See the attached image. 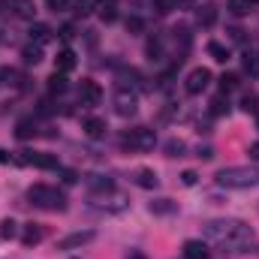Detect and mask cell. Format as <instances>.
<instances>
[{
  "instance_id": "obj_7",
  "label": "cell",
  "mask_w": 259,
  "mask_h": 259,
  "mask_svg": "<svg viewBox=\"0 0 259 259\" xmlns=\"http://www.w3.org/2000/svg\"><path fill=\"white\" fill-rule=\"evenodd\" d=\"M100 100H103V88L94 78H81V84H78V103L81 106H100Z\"/></svg>"
},
{
  "instance_id": "obj_18",
  "label": "cell",
  "mask_w": 259,
  "mask_h": 259,
  "mask_svg": "<svg viewBox=\"0 0 259 259\" xmlns=\"http://www.w3.org/2000/svg\"><path fill=\"white\" fill-rule=\"evenodd\" d=\"M75 66V55L64 49V52H58V58H55V72H69Z\"/></svg>"
},
{
  "instance_id": "obj_26",
  "label": "cell",
  "mask_w": 259,
  "mask_h": 259,
  "mask_svg": "<svg viewBox=\"0 0 259 259\" xmlns=\"http://www.w3.org/2000/svg\"><path fill=\"white\" fill-rule=\"evenodd\" d=\"M15 235H18V223H15V220H3V223H0V238L9 241V238H15Z\"/></svg>"
},
{
  "instance_id": "obj_40",
  "label": "cell",
  "mask_w": 259,
  "mask_h": 259,
  "mask_svg": "<svg viewBox=\"0 0 259 259\" xmlns=\"http://www.w3.org/2000/svg\"><path fill=\"white\" fill-rule=\"evenodd\" d=\"M0 163H15V157H12L9 151H3V148H0Z\"/></svg>"
},
{
  "instance_id": "obj_42",
  "label": "cell",
  "mask_w": 259,
  "mask_h": 259,
  "mask_svg": "<svg viewBox=\"0 0 259 259\" xmlns=\"http://www.w3.org/2000/svg\"><path fill=\"white\" fill-rule=\"evenodd\" d=\"M247 154H250V160H259V142L250 145V151H247Z\"/></svg>"
},
{
  "instance_id": "obj_29",
  "label": "cell",
  "mask_w": 259,
  "mask_h": 259,
  "mask_svg": "<svg viewBox=\"0 0 259 259\" xmlns=\"http://www.w3.org/2000/svg\"><path fill=\"white\" fill-rule=\"evenodd\" d=\"M229 12L232 15H247L250 12V3L247 0H229Z\"/></svg>"
},
{
  "instance_id": "obj_16",
  "label": "cell",
  "mask_w": 259,
  "mask_h": 259,
  "mask_svg": "<svg viewBox=\"0 0 259 259\" xmlns=\"http://www.w3.org/2000/svg\"><path fill=\"white\" fill-rule=\"evenodd\" d=\"M148 208H151V214H163L166 217V214H175L178 211V202H172V199H154Z\"/></svg>"
},
{
  "instance_id": "obj_17",
  "label": "cell",
  "mask_w": 259,
  "mask_h": 259,
  "mask_svg": "<svg viewBox=\"0 0 259 259\" xmlns=\"http://www.w3.org/2000/svg\"><path fill=\"white\" fill-rule=\"evenodd\" d=\"M184 256L187 259H208V244L205 241H187L184 244Z\"/></svg>"
},
{
  "instance_id": "obj_1",
  "label": "cell",
  "mask_w": 259,
  "mask_h": 259,
  "mask_svg": "<svg viewBox=\"0 0 259 259\" xmlns=\"http://www.w3.org/2000/svg\"><path fill=\"white\" fill-rule=\"evenodd\" d=\"M202 235H205V241L220 244V247H229V250H244V247L253 244V229H250L247 223L229 220V217H223V220H208V223L202 226Z\"/></svg>"
},
{
  "instance_id": "obj_28",
  "label": "cell",
  "mask_w": 259,
  "mask_h": 259,
  "mask_svg": "<svg viewBox=\"0 0 259 259\" xmlns=\"http://www.w3.org/2000/svg\"><path fill=\"white\" fill-rule=\"evenodd\" d=\"M220 88H223V94H226V91H235V88H238V75L223 72V75H220Z\"/></svg>"
},
{
  "instance_id": "obj_6",
  "label": "cell",
  "mask_w": 259,
  "mask_h": 259,
  "mask_svg": "<svg viewBox=\"0 0 259 259\" xmlns=\"http://www.w3.org/2000/svg\"><path fill=\"white\" fill-rule=\"evenodd\" d=\"M211 84V69H205V66H196V69H190V75L184 78V91L187 94H202L205 88Z\"/></svg>"
},
{
  "instance_id": "obj_32",
  "label": "cell",
  "mask_w": 259,
  "mask_h": 259,
  "mask_svg": "<svg viewBox=\"0 0 259 259\" xmlns=\"http://www.w3.org/2000/svg\"><path fill=\"white\" fill-rule=\"evenodd\" d=\"M69 9L75 15H88L91 12V0H69Z\"/></svg>"
},
{
  "instance_id": "obj_25",
  "label": "cell",
  "mask_w": 259,
  "mask_h": 259,
  "mask_svg": "<svg viewBox=\"0 0 259 259\" xmlns=\"http://www.w3.org/2000/svg\"><path fill=\"white\" fill-rule=\"evenodd\" d=\"M214 21H217V12H214V6H202V9H199V24L211 27Z\"/></svg>"
},
{
  "instance_id": "obj_15",
  "label": "cell",
  "mask_w": 259,
  "mask_h": 259,
  "mask_svg": "<svg viewBox=\"0 0 259 259\" xmlns=\"http://www.w3.org/2000/svg\"><path fill=\"white\" fill-rule=\"evenodd\" d=\"M49 39H52V27L49 24H30V42L46 46Z\"/></svg>"
},
{
  "instance_id": "obj_34",
  "label": "cell",
  "mask_w": 259,
  "mask_h": 259,
  "mask_svg": "<svg viewBox=\"0 0 259 259\" xmlns=\"http://www.w3.org/2000/svg\"><path fill=\"white\" fill-rule=\"evenodd\" d=\"M127 30L130 33H142V30H145V21H142L139 15H130L127 18Z\"/></svg>"
},
{
  "instance_id": "obj_2",
  "label": "cell",
  "mask_w": 259,
  "mask_h": 259,
  "mask_svg": "<svg viewBox=\"0 0 259 259\" xmlns=\"http://www.w3.org/2000/svg\"><path fill=\"white\" fill-rule=\"evenodd\" d=\"M217 184L226 190H247L259 184V169L253 166H226L217 172Z\"/></svg>"
},
{
  "instance_id": "obj_4",
  "label": "cell",
  "mask_w": 259,
  "mask_h": 259,
  "mask_svg": "<svg viewBox=\"0 0 259 259\" xmlns=\"http://www.w3.org/2000/svg\"><path fill=\"white\" fill-rule=\"evenodd\" d=\"M18 166H36V169H61L55 154H42V151H18L12 154Z\"/></svg>"
},
{
  "instance_id": "obj_12",
  "label": "cell",
  "mask_w": 259,
  "mask_h": 259,
  "mask_svg": "<svg viewBox=\"0 0 259 259\" xmlns=\"http://www.w3.org/2000/svg\"><path fill=\"white\" fill-rule=\"evenodd\" d=\"M133 181H136L139 187H145V190H154V187L160 184V178H157V172H154V169H136Z\"/></svg>"
},
{
  "instance_id": "obj_33",
  "label": "cell",
  "mask_w": 259,
  "mask_h": 259,
  "mask_svg": "<svg viewBox=\"0 0 259 259\" xmlns=\"http://www.w3.org/2000/svg\"><path fill=\"white\" fill-rule=\"evenodd\" d=\"M178 6V0H154V9L160 12V15H166V12H172Z\"/></svg>"
},
{
  "instance_id": "obj_5",
  "label": "cell",
  "mask_w": 259,
  "mask_h": 259,
  "mask_svg": "<svg viewBox=\"0 0 259 259\" xmlns=\"http://www.w3.org/2000/svg\"><path fill=\"white\" fill-rule=\"evenodd\" d=\"M124 145L133 148V151H151L157 145V136H154V130H148V127H133L124 133Z\"/></svg>"
},
{
  "instance_id": "obj_14",
  "label": "cell",
  "mask_w": 259,
  "mask_h": 259,
  "mask_svg": "<svg viewBox=\"0 0 259 259\" xmlns=\"http://www.w3.org/2000/svg\"><path fill=\"white\" fill-rule=\"evenodd\" d=\"M84 136H91V139H103L106 136V121L103 118H84Z\"/></svg>"
},
{
  "instance_id": "obj_8",
  "label": "cell",
  "mask_w": 259,
  "mask_h": 259,
  "mask_svg": "<svg viewBox=\"0 0 259 259\" xmlns=\"http://www.w3.org/2000/svg\"><path fill=\"white\" fill-rule=\"evenodd\" d=\"M112 103H115V112H118L121 118H133L136 109H139V100H136V94H130V91H118Z\"/></svg>"
},
{
  "instance_id": "obj_11",
  "label": "cell",
  "mask_w": 259,
  "mask_h": 259,
  "mask_svg": "<svg viewBox=\"0 0 259 259\" xmlns=\"http://www.w3.org/2000/svg\"><path fill=\"white\" fill-rule=\"evenodd\" d=\"M42 238H46V229H42L39 223H27L24 232H21V244H24V247H33V244H39Z\"/></svg>"
},
{
  "instance_id": "obj_35",
  "label": "cell",
  "mask_w": 259,
  "mask_h": 259,
  "mask_svg": "<svg viewBox=\"0 0 259 259\" xmlns=\"http://www.w3.org/2000/svg\"><path fill=\"white\" fill-rule=\"evenodd\" d=\"M241 109H244V112H256V97H253V94H244Z\"/></svg>"
},
{
  "instance_id": "obj_19",
  "label": "cell",
  "mask_w": 259,
  "mask_h": 259,
  "mask_svg": "<svg viewBox=\"0 0 259 259\" xmlns=\"http://www.w3.org/2000/svg\"><path fill=\"white\" fill-rule=\"evenodd\" d=\"M21 58H24V64L27 66H36L39 61H42V46H36V42L24 46V49H21Z\"/></svg>"
},
{
  "instance_id": "obj_41",
  "label": "cell",
  "mask_w": 259,
  "mask_h": 259,
  "mask_svg": "<svg viewBox=\"0 0 259 259\" xmlns=\"http://www.w3.org/2000/svg\"><path fill=\"white\" fill-rule=\"evenodd\" d=\"M199 157H202V160H211V157H214V151H211V148H199Z\"/></svg>"
},
{
  "instance_id": "obj_20",
  "label": "cell",
  "mask_w": 259,
  "mask_h": 259,
  "mask_svg": "<svg viewBox=\"0 0 259 259\" xmlns=\"http://www.w3.org/2000/svg\"><path fill=\"white\" fill-rule=\"evenodd\" d=\"M100 205H103V208H109V211H124L130 202H127V196H124V193H115V190H112V196H109V199L103 196V202H100Z\"/></svg>"
},
{
  "instance_id": "obj_45",
  "label": "cell",
  "mask_w": 259,
  "mask_h": 259,
  "mask_svg": "<svg viewBox=\"0 0 259 259\" xmlns=\"http://www.w3.org/2000/svg\"><path fill=\"white\" fill-rule=\"evenodd\" d=\"M0 6H3V0H0Z\"/></svg>"
},
{
  "instance_id": "obj_38",
  "label": "cell",
  "mask_w": 259,
  "mask_h": 259,
  "mask_svg": "<svg viewBox=\"0 0 259 259\" xmlns=\"http://www.w3.org/2000/svg\"><path fill=\"white\" fill-rule=\"evenodd\" d=\"M61 175H64V181H66V184H75V181H78V175H75L72 169H61Z\"/></svg>"
},
{
  "instance_id": "obj_36",
  "label": "cell",
  "mask_w": 259,
  "mask_h": 259,
  "mask_svg": "<svg viewBox=\"0 0 259 259\" xmlns=\"http://www.w3.org/2000/svg\"><path fill=\"white\" fill-rule=\"evenodd\" d=\"M196 181H199V175H196L193 169H187V172L181 175V184H184V187H193Z\"/></svg>"
},
{
  "instance_id": "obj_44",
  "label": "cell",
  "mask_w": 259,
  "mask_h": 259,
  "mask_svg": "<svg viewBox=\"0 0 259 259\" xmlns=\"http://www.w3.org/2000/svg\"><path fill=\"white\" fill-rule=\"evenodd\" d=\"M247 3H259V0H247Z\"/></svg>"
},
{
  "instance_id": "obj_13",
  "label": "cell",
  "mask_w": 259,
  "mask_h": 259,
  "mask_svg": "<svg viewBox=\"0 0 259 259\" xmlns=\"http://www.w3.org/2000/svg\"><path fill=\"white\" fill-rule=\"evenodd\" d=\"M84 184H88L91 190H97V193H112V190H115L112 178H103V175H88V178H84Z\"/></svg>"
},
{
  "instance_id": "obj_22",
  "label": "cell",
  "mask_w": 259,
  "mask_h": 259,
  "mask_svg": "<svg viewBox=\"0 0 259 259\" xmlns=\"http://www.w3.org/2000/svg\"><path fill=\"white\" fill-rule=\"evenodd\" d=\"M208 55H211L217 64H226V61H229V49L220 46V42H208Z\"/></svg>"
},
{
  "instance_id": "obj_10",
  "label": "cell",
  "mask_w": 259,
  "mask_h": 259,
  "mask_svg": "<svg viewBox=\"0 0 259 259\" xmlns=\"http://www.w3.org/2000/svg\"><path fill=\"white\" fill-rule=\"evenodd\" d=\"M6 6H9L18 18H27V21H33V15H36V3H33V0H6Z\"/></svg>"
},
{
  "instance_id": "obj_3",
  "label": "cell",
  "mask_w": 259,
  "mask_h": 259,
  "mask_svg": "<svg viewBox=\"0 0 259 259\" xmlns=\"http://www.w3.org/2000/svg\"><path fill=\"white\" fill-rule=\"evenodd\" d=\"M27 199L36 208H46V211H66V196L58 187H49V184H33L27 190Z\"/></svg>"
},
{
  "instance_id": "obj_31",
  "label": "cell",
  "mask_w": 259,
  "mask_h": 259,
  "mask_svg": "<svg viewBox=\"0 0 259 259\" xmlns=\"http://www.w3.org/2000/svg\"><path fill=\"white\" fill-rule=\"evenodd\" d=\"M211 112H214V115H223V112H229V103H226V97H223V94L211 100Z\"/></svg>"
},
{
  "instance_id": "obj_27",
  "label": "cell",
  "mask_w": 259,
  "mask_h": 259,
  "mask_svg": "<svg viewBox=\"0 0 259 259\" xmlns=\"http://www.w3.org/2000/svg\"><path fill=\"white\" fill-rule=\"evenodd\" d=\"M244 72L247 75H259V55H244Z\"/></svg>"
},
{
  "instance_id": "obj_43",
  "label": "cell",
  "mask_w": 259,
  "mask_h": 259,
  "mask_svg": "<svg viewBox=\"0 0 259 259\" xmlns=\"http://www.w3.org/2000/svg\"><path fill=\"white\" fill-rule=\"evenodd\" d=\"M127 259H148V256H145V253H130Z\"/></svg>"
},
{
  "instance_id": "obj_37",
  "label": "cell",
  "mask_w": 259,
  "mask_h": 259,
  "mask_svg": "<svg viewBox=\"0 0 259 259\" xmlns=\"http://www.w3.org/2000/svg\"><path fill=\"white\" fill-rule=\"evenodd\" d=\"M148 55H151V61H157V58L163 55V49H160V42H148Z\"/></svg>"
},
{
  "instance_id": "obj_23",
  "label": "cell",
  "mask_w": 259,
  "mask_h": 259,
  "mask_svg": "<svg viewBox=\"0 0 259 259\" xmlns=\"http://www.w3.org/2000/svg\"><path fill=\"white\" fill-rule=\"evenodd\" d=\"M163 151H166V157H184V151H187V145H184L181 139H169V142L163 145Z\"/></svg>"
},
{
  "instance_id": "obj_24",
  "label": "cell",
  "mask_w": 259,
  "mask_h": 259,
  "mask_svg": "<svg viewBox=\"0 0 259 259\" xmlns=\"http://www.w3.org/2000/svg\"><path fill=\"white\" fill-rule=\"evenodd\" d=\"M49 91H52V94H64V91H66V78H64V72H55V75L49 78Z\"/></svg>"
},
{
  "instance_id": "obj_21",
  "label": "cell",
  "mask_w": 259,
  "mask_h": 259,
  "mask_svg": "<svg viewBox=\"0 0 259 259\" xmlns=\"http://www.w3.org/2000/svg\"><path fill=\"white\" fill-rule=\"evenodd\" d=\"M15 136H18V139H33V136H36V121H33V118L18 121V124H15Z\"/></svg>"
},
{
  "instance_id": "obj_9",
  "label": "cell",
  "mask_w": 259,
  "mask_h": 259,
  "mask_svg": "<svg viewBox=\"0 0 259 259\" xmlns=\"http://www.w3.org/2000/svg\"><path fill=\"white\" fill-rule=\"evenodd\" d=\"M97 238V232L94 229H84V232H72V235H66L64 241H61V250H72V247H84V244H91Z\"/></svg>"
},
{
  "instance_id": "obj_30",
  "label": "cell",
  "mask_w": 259,
  "mask_h": 259,
  "mask_svg": "<svg viewBox=\"0 0 259 259\" xmlns=\"http://www.w3.org/2000/svg\"><path fill=\"white\" fill-rule=\"evenodd\" d=\"M100 18H103V21H115V18H118L115 3H103V6H100Z\"/></svg>"
},
{
  "instance_id": "obj_39",
  "label": "cell",
  "mask_w": 259,
  "mask_h": 259,
  "mask_svg": "<svg viewBox=\"0 0 259 259\" xmlns=\"http://www.w3.org/2000/svg\"><path fill=\"white\" fill-rule=\"evenodd\" d=\"M46 3H49V6H52L55 12H58V9H66V6H69V0H46Z\"/></svg>"
}]
</instances>
